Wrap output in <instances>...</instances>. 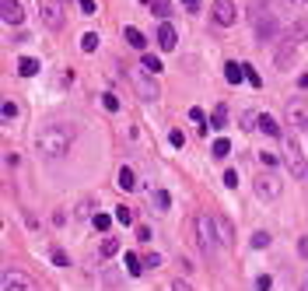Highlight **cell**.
I'll return each instance as SVG.
<instances>
[{"instance_id":"27","label":"cell","mask_w":308,"mask_h":291,"mask_svg":"<svg viewBox=\"0 0 308 291\" xmlns=\"http://www.w3.org/2000/svg\"><path fill=\"white\" fill-rule=\"evenodd\" d=\"M249 246H252V249H266V246H270V232H252Z\"/></svg>"},{"instance_id":"41","label":"cell","mask_w":308,"mask_h":291,"mask_svg":"<svg viewBox=\"0 0 308 291\" xmlns=\"http://www.w3.org/2000/svg\"><path fill=\"white\" fill-rule=\"evenodd\" d=\"M224 186H228V190H235V186H238V172H235V169H228V172H224Z\"/></svg>"},{"instance_id":"22","label":"cell","mask_w":308,"mask_h":291,"mask_svg":"<svg viewBox=\"0 0 308 291\" xmlns=\"http://www.w3.org/2000/svg\"><path fill=\"white\" fill-rule=\"evenodd\" d=\"M123 263H126V274H133V277L144 274V260H137L133 252H126V256H123Z\"/></svg>"},{"instance_id":"36","label":"cell","mask_w":308,"mask_h":291,"mask_svg":"<svg viewBox=\"0 0 308 291\" xmlns=\"http://www.w3.org/2000/svg\"><path fill=\"white\" fill-rule=\"evenodd\" d=\"M158 267H161V256H158V252L144 256V270H158Z\"/></svg>"},{"instance_id":"30","label":"cell","mask_w":308,"mask_h":291,"mask_svg":"<svg viewBox=\"0 0 308 291\" xmlns=\"http://www.w3.org/2000/svg\"><path fill=\"white\" fill-rule=\"evenodd\" d=\"M116 221H119V225H133V211H130L126 204H123V207H116Z\"/></svg>"},{"instance_id":"34","label":"cell","mask_w":308,"mask_h":291,"mask_svg":"<svg viewBox=\"0 0 308 291\" xmlns=\"http://www.w3.org/2000/svg\"><path fill=\"white\" fill-rule=\"evenodd\" d=\"M102 105H105L109 113H119V98H116L112 92H105V95H102Z\"/></svg>"},{"instance_id":"46","label":"cell","mask_w":308,"mask_h":291,"mask_svg":"<svg viewBox=\"0 0 308 291\" xmlns=\"http://www.w3.org/2000/svg\"><path fill=\"white\" fill-rule=\"evenodd\" d=\"M186 7H189V11H200V0H186Z\"/></svg>"},{"instance_id":"37","label":"cell","mask_w":308,"mask_h":291,"mask_svg":"<svg viewBox=\"0 0 308 291\" xmlns=\"http://www.w3.org/2000/svg\"><path fill=\"white\" fill-rule=\"evenodd\" d=\"M242 67H245V81H249L252 88H259V84H263V81H259V74H256V70H252L249 63H242Z\"/></svg>"},{"instance_id":"5","label":"cell","mask_w":308,"mask_h":291,"mask_svg":"<svg viewBox=\"0 0 308 291\" xmlns=\"http://www.w3.org/2000/svg\"><path fill=\"white\" fill-rule=\"evenodd\" d=\"M0 284H4V291H38V284L25 270H4Z\"/></svg>"},{"instance_id":"16","label":"cell","mask_w":308,"mask_h":291,"mask_svg":"<svg viewBox=\"0 0 308 291\" xmlns=\"http://www.w3.org/2000/svg\"><path fill=\"white\" fill-rule=\"evenodd\" d=\"M256 126H259L266 137H280V123H277L273 116H266V113H263V116H256Z\"/></svg>"},{"instance_id":"42","label":"cell","mask_w":308,"mask_h":291,"mask_svg":"<svg viewBox=\"0 0 308 291\" xmlns=\"http://www.w3.org/2000/svg\"><path fill=\"white\" fill-rule=\"evenodd\" d=\"M137 239H140V242H151V228H147V225H140V228H137Z\"/></svg>"},{"instance_id":"47","label":"cell","mask_w":308,"mask_h":291,"mask_svg":"<svg viewBox=\"0 0 308 291\" xmlns=\"http://www.w3.org/2000/svg\"><path fill=\"white\" fill-rule=\"evenodd\" d=\"M140 4H151V0H140Z\"/></svg>"},{"instance_id":"28","label":"cell","mask_w":308,"mask_h":291,"mask_svg":"<svg viewBox=\"0 0 308 291\" xmlns=\"http://www.w3.org/2000/svg\"><path fill=\"white\" fill-rule=\"evenodd\" d=\"M154 204H158V211H168V207H172V193H168V190H158V193H154Z\"/></svg>"},{"instance_id":"2","label":"cell","mask_w":308,"mask_h":291,"mask_svg":"<svg viewBox=\"0 0 308 291\" xmlns=\"http://www.w3.org/2000/svg\"><path fill=\"white\" fill-rule=\"evenodd\" d=\"M192 235H196L200 252H203L207 260H214V256H217V246H221L217 217H214V214H207V211H196V214H192Z\"/></svg>"},{"instance_id":"25","label":"cell","mask_w":308,"mask_h":291,"mask_svg":"<svg viewBox=\"0 0 308 291\" xmlns=\"http://www.w3.org/2000/svg\"><path fill=\"white\" fill-rule=\"evenodd\" d=\"M0 116H4V123H14V119H18V105H14V102L7 98V102L0 105Z\"/></svg>"},{"instance_id":"11","label":"cell","mask_w":308,"mask_h":291,"mask_svg":"<svg viewBox=\"0 0 308 291\" xmlns=\"http://www.w3.org/2000/svg\"><path fill=\"white\" fill-rule=\"evenodd\" d=\"M0 18L7 21V25H21L25 11H21V4H18V0H0Z\"/></svg>"},{"instance_id":"4","label":"cell","mask_w":308,"mask_h":291,"mask_svg":"<svg viewBox=\"0 0 308 291\" xmlns=\"http://www.w3.org/2000/svg\"><path fill=\"white\" fill-rule=\"evenodd\" d=\"M130 84L137 88V95L144 98V102H158V84H154V74H147L144 67H130Z\"/></svg>"},{"instance_id":"23","label":"cell","mask_w":308,"mask_h":291,"mask_svg":"<svg viewBox=\"0 0 308 291\" xmlns=\"http://www.w3.org/2000/svg\"><path fill=\"white\" fill-rule=\"evenodd\" d=\"M95 196H84L81 204H77V217H95Z\"/></svg>"},{"instance_id":"45","label":"cell","mask_w":308,"mask_h":291,"mask_svg":"<svg viewBox=\"0 0 308 291\" xmlns=\"http://www.w3.org/2000/svg\"><path fill=\"white\" fill-rule=\"evenodd\" d=\"M172 291H189V284H186V281H175V284H172Z\"/></svg>"},{"instance_id":"9","label":"cell","mask_w":308,"mask_h":291,"mask_svg":"<svg viewBox=\"0 0 308 291\" xmlns=\"http://www.w3.org/2000/svg\"><path fill=\"white\" fill-rule=\"evenodd\" d=\"M284 158H287V165L294 169V172H305V175H308V161H305L301 148H298L294 140H287V144H284Z\"/></svg>"},{"instance_id":"18","label":"cell","mask_w":308,"mask_h":291,"mask_svg":"<svg viewBox=\"0 0 308 291\" xmlns=\"http://www.w3.org/2000/svg\"><path fill=\"white\" fill-rule=\"evenodd\" d=\"M38 67H42V63H38V60H32V57H21L18 60V74H21V78H35Z\"/></svg>"},{"instance_id":"10","label":"cell","mask_w":308,"mask_h":291,"mask_svg":"<svg viewBox=\"0 0 308 291\" xmlns=\"http://www.w3.org/2000/svg\"><path fill=\"white\" fill-rule=\"evenodd\" d=\"M284 116H287V123L291 126H305L308 130V109H305V102H287V109H284Z\"/></svg>"},{"instance_id":"32","label":"cell","mask_w":308,"mask_h":291,"mask_svg":"<svg viewBox=\"0 0 308 291\" xmlns=\"http://www.w3.org/2000/svg\"><path fill=\"white\" fill-rule=\"evenodd\" d=\"M210 126H214V130H224V126H228V116H224V105H217V113H214Z\"/></svg>"},{"instance_id":"48","label":"cell","mask_w":308,"mask_h":291,"mask_svg":"<svg viewBox=\"0 0 308 291\" xmlns=\"http://www.w3.org/2000/svg\"><path fill=\"white\" fill-rule=\"evenodd\" d=\"M291 4H294V0H291ZM301 4H308V0H301Z\"/></svg>"},{"instance_id":"21","label":"cell","mask_w":308,"mask_h":291,"mask_svg":"<svg viewBox=\"0 0 308 291\" xmlns=\"http://www.w3.org/2000/svg\"><path fill=\"white\" fill-rule=\"evenodd\" d=\"M217 232H221V242H224V246L235 242V232H231V221H228V217H217Z\"/></svg>"},{"instance_id":"31","label":"cell","mask_w":308,"mask_h":291,"mask_svg":"<svg viewBox=\"0 0 308 291\" xmlns=\"http://www.w3.org/2000/svg\"><path fill=\"white\" fill-rule=\"evenodd\" d=\"M91 225H95L98 232H109V225H112V217H109V214H102V211H98L95 217H91Z\"/></svg>"},{"instance_id":"33","label":"cell","mask_w":308,"mask_h":291,"mask_svg":"<svg viewBox=\"0 0 308 291\" xmlns=\"http://www.w3.org/2000/svg\"><path fill=\"white\" fill-rule=\"evenodd\" d=\"M49 260H53L56 267H67V263H70V260H67V252L60 249V246H53V249H49Z\"/></svg>"},{"instance_id":"38","label":"cell","mask_w":308,"mask_h":291,"mask_svg":"<svg viewBox=\"0 0 308 291\" xmlns=\"http://www.w3.org/2000/svg\"><path fill=\"white\" fill-rule=\"evenodd\" d=\"M270 288H273V277H270V274L256 277V291H270Z\"/></svg>"},{"instance_id":"6","label":"cell","mask_w":308,"mask_h":291,"mask_svg":"<svg viewBox=\"0 0 308 291\" xmlns=\"http://www.w3.org/2000/svg\"><path fill=\"white\" fill-rule=\"evenodd\" d=\"M280 190H284V183H280L273 172H263L259 179H256V196H259V200H277Z\"/></svg>"},{"instance_id":"13","label":"cell","mask_w":308,"mask_h":291,"mask_svg":"<svg viewBox=\"0 0 308 291\" xmlns=\"http://www.w3.org/2000/svg\"><path fill=\"white\" fill-rule=\"evenodd\" d=\"M154 39H158V46H161L165 53H168V49H175V39H179V35H175V28H172V25L165 21V25L158 28V35H154Z\"/></svg>"},{"instance_id":"43","label":"cell","mask_w":308,"mask_h":291,"mask_svg":"<svg viewBox=\"0 0 308 291\" xmlns=\"http://www.w3.org/2000/svg\"><path fill=\"white\" fill-rule=\"evenodd\" d=\"M189 119H192V123H203V109H200V105H192V109H189Z\"/></svg>"},{"instance_id":"12","label":"cell","mask_w":308,"mask_h":291,"mask_svg":"<svg viewBox=\"0 0 308 291\" xmlns=\"http://www.w3.org/2000/svg\"><path fill=\"white\" fill-rule=\"evenodd\" d=\"M284 42H291L294 49H298L301 42H308V18L294 21V25H291V28H287V39H284Z\"/></svg>"},{"instance_id":"35","label":"cell","mask_w":308,"mask_h":291,"mask_svg":"<svg viewBox=\"0 0 308 291\" xmlns=\"http://www.w3.org/2000/svg\"><path fill=\"white\" fill-rule=\"evenodd\" d=\"M77 7H81V14H98V4H95V0H77Z\"/></svg>"},{"instance_id":"19","label":"cell","mask_w":308,"mask_h":291,"mask_svg":"<svg viewBox=\"0 0 308 291\" xmlns=\"http://www.w3.org/2000/svg\"><path fill=\"white\" fill-rule=\"evenodd\" d=\"M119 252V239H102V246H98V260H109V256H116Z\"/></svg>"},{"instance_id":"17","label":"cell","mask_w":308,"mask_h":291,"mask_svg":"<svg viewBox=\"0 0 308 291\" xmlns=\"http://www.w3.org/2000/svg\"><path fill=\"white\" fill-rule=\"evenodd\" d=\"M123 39L130 42L133 49H144V46H147V39H144V32H140V28H133V25H126V28H123Z\"/></svg>"},{"instance_id":"3","label":"cell","mask_w":308,"mask_h":291,"mask_svg":"<svg viewBox=\"0 0 308 291\" xmlns=\"http://www.w3.org/2000/svg\"><path fill=\"white\" fill-rule=\"evenodd\" d=\"M35 7H38V18H42L46 28H53V32L63 28V21H67V14H63V0H35Z\"/></svg>"},{"instance_id":"20","label":"cell","mask_w":308,"mask_h":291,"mask_svg":"<svg viewBox=\"0 0 308 291\" xmlns=\"http://www.w3.org/2000/svg\"><path fill=\"white\" fill-rule=\"evenodd\" d=\"M140 67L147 70V74H161L165 67H161V60L154 57V53H144V60H140Z\"/></svg>"},{"instance_id":"7","label":"cell","mask_w":308,"mask_h":291,"mask_svg":"<svg viewBox=\"0 0 308 291\" xmlns=\"http://www.w3.org/2000/svg\"><path fill=\"white\" fill-rule=\"evenodd\" d=\"M210 14H214L217 25H224V28H228V25L238 21V7H235V0H214V4H210Z\"/></svg>"},{"instance_id":"39","label":"cell","mask_w":308,"mask_h":291,"mask_svg":"<svg viewBox=\"0 0 308 291\" xmlns=\"http://www.w3.org/2000/svg\"><path fill=\"white\" fill-rule=\"evenodd\" d=\"M259 161H263V169H273L277 165V155L273 151H259Z\"/></svg>"},{"instance_id":"15","label":"cell","mask_w":308,"mask_h":291,"mask_svg":"<svg viewBox=\"0 0 308 291\" xmlns=\"http://www.w3.org/2000/svg\"><path fill=\"white\" fill-rule=\"evenodd\" d=\"M224 78H228V84H242V81H245V67L235 63V60H228V63H224Z\"/></svg>"},{"instance_id":"24","label":"cell","mask_w":308,"mask_h":291,"mask_svg":"<svg viewBox=\"0 0 308 291\" xmlns=\"http://www.w3.org/2000/svg\"><path fill=\"white\" fill-rule=\"evenodd\" d=\"M81 49H84V53H95L98 49V32H84V35H81Z\"/></svg>"},{"instance_id":"40","label":"cell","mask_w":308,"mask_h":291,"mask_svg":"<svg viewBox=\"0 0 308 291\" xmlns=\"http://www.w3.org/2000/svg\"><path fill=\"white\" fill-rule=\"evenodd\" d=\"M168 140H172V148H186V137H182V130H172V134H168Z\"/></svg>"},{"instance_id":"44","label":"cell","mask_w":308,"mask_h":291,"mask_svg":"<svg viewBox=\"0 0 308 291\" xmlns=\"http://www.w3.org/2000/svg\"><path fill=\"white\" fill-rule=\"evenodd\" d=\"M298 88H301V92H308V70L301 74V78H298Z\"/></svg>"},{"instance_id":"26","label":"cell","mask_w":308,"mask_h":291,"mask_svg":"<svg viewBox=\"0 0 308 291\" xmlns=\"http://www.w3.org/2000/svg\"><path fill=\"white\" fill-rule=\"evenodd\" d=\"M151 14H158V18H168V14H172V4H168V0H151Z\"/></svg>"},{"instance_id":"1","label":"cell","mask_w":308,"mask_h":291,"mask_svg":"<svg viewBox=\"0 0 308 291\" xmlns=\"http://www.w3.org/2000/svg\"><path fill=\"white\" fill-rule=\"evenodd\" d=\"M74 137L77 130L70 123H49V126H42V134H38L35 148L42 158H49V161H60V158L70 155V148H74Z\"/></svg>"},{"instance_id":"49","label":"cell","mask_w":308,"mask_h":291,"mask_svg":"<svg viewBox=\"0 0 308 291\" xmlns=\"http://www.w3.org/2000/svg\"><path fill=\"white\" fill-rule=\"evenodd\" d=\"M301 291H308V284H305V288H301Z\"/></svg>"},{"instance_id":"14","label":"cell","mask_w":308,"mask_h":291,"mask_svg":"<svg viewBox=\"0 0 308 291\" xmlns=\"http://www.w3.org/2000/svg\"><path fill=\"white\" fill-rule=\"evenodd\" d=\"M116 186H119V190H126V193H130V190H137V175H133V169H130V165H123V169L116 172Z\"/></svg>"},{"instance_id":"29","label":"cell","mask_w":308,"mask_h":291,"mask_svg":"<svg viewBox=\"0 0 308 291\" xmlns=\"http://www.w3.org/2000/svg\"><path fill=\"white\" fill-rule=\"evenodd\" d=\"M210 151H214V158H228V155H231V144L224 140V137H221V140H214Z\"/></svg>"},{"instance_id":"8","label":"cell","mask_w":308,"mask_h":291,"mask_svg":"<svg viewBox=\"0 0 308 291\" xmlns=\"http://www.w3.org/2000/svg\"><path fill=\"white\" fill-rule=\"evenodd\" d=\"M294 57H298V49H294L291 42H280L277 53H273V67H277V70H291V67H294Z\"/></svg>"}]
</instances>
